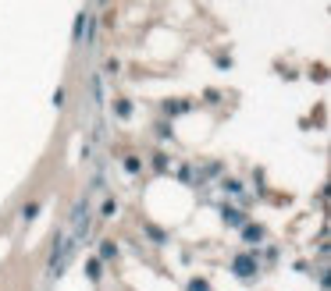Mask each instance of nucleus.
Wrapping results in <instances>:
<instances>
[{"instance_id": "f257e3e1", "label": "nucleus", "mask_w": 331, "mask_h": 291, "mask_svg": "<svg viewBox=\"0 0 331 291\" xmlns=\"http://www.w3.org/2000/svg\"><path fill=\"white\" fill-rule=\"evenodd\" d=\"M235 270H239V273H249V270H253V259H239Z\"/></svg>"}]
</instances>
